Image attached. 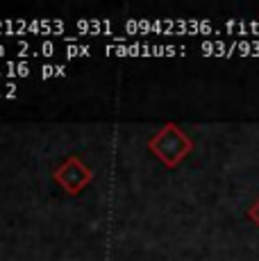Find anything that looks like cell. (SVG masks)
<instances>
[{
  "label": "cell",
  "instance_id": "1",
  "mask_svg": "<svg viewBox=\"0 0 259 261\" xmlns=\"http://www.w3.org/2000/svg\"><path fill=\"white\" fill-rule=\"evenodd\" d=\"M148 150L166 168H177L191 154L193 141L177 123H166L157 134L148 139Z\"/></svg>",
  "mask_w": 259,
  "mask_h": 261
},
{
  "label": "cell",
  "instance_id": "2",
  "mask_svg": "<svg viewBox=\"0 0 259 261\" xmlns=\"http://www.w3.org/2000/svg\"><path fill=\"white\" fill-rule=\"evenodd\" d=\"M53 179L62 187L64 193L80 195L93 182V170L84 164L82 157L71 154L68 159H64L62 164H57V166L53 168Z\"/></svg>",
  "mask_w": 259,
  "mask_h": 261
},
{
  "label": "cell",
  "instance_id": "3",
  "mask_svg": "<svg viewBox=\"0 0 259 261\" xmlns=\"http://www.w3.org/2000/svg\"><path fill=\"white\" fill-rule=\"evenodd\" d=\"M248 218L252 220V225H255V227H259V198L250 204V207H248Z\"/></svg>",
  "mask_w": 259,
  "mask_h": 261
}]
</instances>
